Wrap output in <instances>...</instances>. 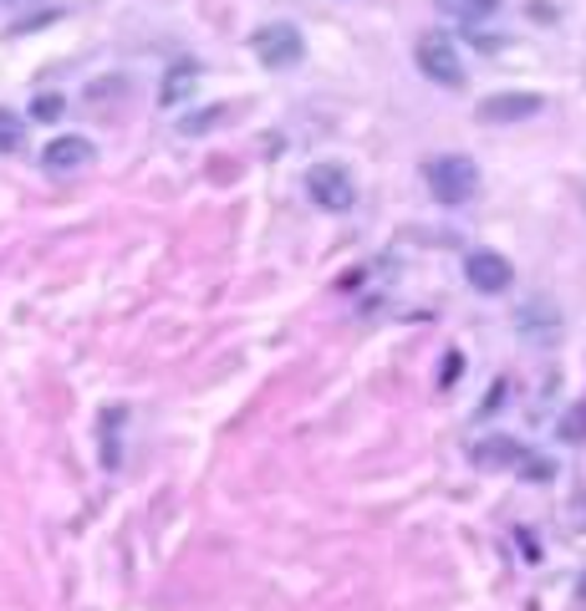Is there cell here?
<instances>
[{
	"label": "cell",
	"instance_id": "obj_1",
	"mask_svg": "<svg viewBox=\"0 0 586 611\" xmlns=\"http://www.w3.org/2000/svg\"><path fill=\"white\" fill-rule=\"evenodd\" d=\"M423 179H429V194L439 204H465V199H475V189H479V168H475V158H465V154H443V158L423 164Z\"/></svg>",
	"mask_w": 586,
	"mask_h": 611
},
{
	"label": "cell",
	"instance_id": "obj_2",
	"mask_svg": "<svg viewBox=\"0 0 586 611\" xmlns=\"http://www.w3.org/2000/svg\"><path fill=\"white\" fill-rule=\"evenodd\" d=\"M306 194H312L316 209H332V215L352 209V204H358L352 168H342V164H312V168H306Z\"/></svg>",
	"mask_w": 586,
	"mask_h": 611
},
{
	"label": "cell",
	"instance_id": "obj_3",
	"mask_svg": "<svg viewBox=\"0 0 586 611\" xmlns=\"http://www.w3.org/2000/svg\"><path fill=\"white\" fill-rule=\"evenodd\" d=\"M413 57H419V72L429 77V82H439V87H465V61H459L455 41L443 37V31H423L419 47H413Z\"/></svg>",
	"mask_w": 586,
	"mask_h": 611
},
{
	"label": "cell",
	"instance_id": "obj_4",
	"mask_svg": "<svg viewBox=\"0 0 586 611\" xmlns=\"http://www.w3.org/2000/svg\"><path fill=\"white\" fill-rule=\"evenodd\" d=\"M255 57L265 61V67H275V72H286V67H301V57H306V41H301V31L291 21H271L261 26L251 37Z\"/></svg>",
	"mask_w": 586,
	"mask_h": 611
},
{
	"label": "cell",
	"instance_id": "obj_5",
	"mask_svg": "<svg viewBox=\"0 0 586 611\" xmlns=\"http://www.w3.org/2000/svg\"><path fill=\"white\" fill-rule=\"evenodd\" d=\"M465 276H469V286H475V290H485V296H500V290L515 280V265L505 260L500 250H475L465 260Z\"/></svg>",
	"mask_w": 586,
	"mask_h": 611
},
{
	"label": "cell",
	"instance_id": "obj_6",
	"mask_svg": "<svg viewBox=\"0 0 586 611\" xmlns=\"http://www.w3.org/2000/svg\"><path fill=\"white\" fill-rule=\"evenodd\" d=\"M92 164V144H87L82 132H67V138H51L47 154H41V168L47 174H77V168Z\"/></svg>",
	"mask_w": 586,
	"mask_h": 611
},
{
	"label": "cell",
	"instance_id": "obj_7",
	"mask_svg": "<svg viewBox=\"0 0 586 611\" xmlns=\"http://www.w3.org/2000/svg\"><path fill=\"white\" fill-rule=\"evenodd\" d=\"M536 112H540L536 92H500L490 102H479V118L485 122H520V118H536Z\"/></svg>",
	"mask_w": 586,
	"mask_h": 611
},
{
	"label": "cell",
	"instance_id": "obj_8",
	"mask_svg": "<svg viewBox=\"0 0 586 611\" xmlns=\"http://www.w3.org/2000/svg\"><path fill=\"white\" fill-rule=\"evenodd\" d=\"M199 61H174L168 67V77H164V87H158V108H179L184 97L199 87Z\"/></svg>",
	"mask_w": 586,
	"mask_h": 611
},
{
	"label": "cell",
	"instance_id": "obj_9",
	"mask_svg": "<svg viewBox=\"0 0 586 611\" xmlns=\"http://www.w3.org/2000/svg\"><path fill=\"white\" fill-rule=\"evenodd\" d=\"M515 326H520V332H530L536 342H550V336L561 332V312H556L550 300H530V306H520Z\"/></svg>",
	"mask_w": 586,
	"mask_h": 611
},
{
	"label": "cell",
	"instance_id": "obj_10",
	"mask_svg": "<svg viewBox=\"0 0 586 611\" xmlns=\"http://www.w3.org/2000/svg\"><path fill=\"white\" fill-rule=\"evenodd\" d=\"M469 459H475L479 469H490V464H526L530 459V449L526 444H515V438H485V444H475L469 449Z\"/></svg>",
	"mask_w": 586,
	"mask_h": 611
},
{
	"label": "cell",
	"instance_id": "obj_11",
	"mask_svg": "<svg viewBox=\"0 0 586 611\" xmlns=\"http://www.w3.org/2000/svg\"><path fill=\"white\" fill-rule=\"evenodd\" d=\"M495 6H500V0H439V11L449 16V21H465V26L490 21Z\"/></svg>",
	"mask_w": 586,
	"mask_h": 611
},
{
	"label": "cell",
	"instance_id": "obj_12",
	"mask_svg": "<svg viewBox=\"0 0 586 611\" xmlns=\"http://www.w3.org/2000/svg\"><path fill=\"white\" fill-rule=\"evenodd\" d=\"M21 144H26V122L16 118V112L0 108V154H16Z\"/></svg>",
	"mask_w": 586,
	"mask_h": 611
},
{
	"label": "cell",
	"instance_id": "obj_13",
	"mask_svg": "<svg viewBox=\"0 0 586 611\" xmlns=\"http://www.w3.org/2000/svg\"><path fill=\"white\" fill-rule=\"evenodd\" d=\"M225 118H229V108H204V112H194V118H184L179 132H184V138H194V132L215 128V122H225Z\"/></svg>",
	"mask_w": 586,
	"mask_h": 611
},
{
	"label": "cell",
	"instance_id": "obj_14",
	"mask_svg": "<svg viewBox=\"0 0 586 611\" xmlns=\"http://www.w3.org/2000/svg\"><path fill=\"white\" fill-rule=\"evenodd\" d=\"M561 438H566V444H582V438H586V403H576L572 413L561 418Z\"/></svg>",
	"mask_w": 586,
	"mask_h": 611
},
{
	"label": "cell",
	"instance_id": "obj_15",
	"mask_svg": "<svg viewBox=\"0 0 586 611\" xmlns=\"http://www.w3.org/2000/svg\"><path fill=\"white\" fill-rule=\"evenodd\" d=\"M31 118H41V122H57V118H61V97H57V92H41L37 102H31Z\"/></svg>",
	"mask_w": 586,
	"mask_h": 611
},
{
	"label": "cell",
	"instance_id": "obj_16",
	"mask_svg": "<svg viewBox=\"0 0 586 611\" xmlns=\"http://www.w3.org/2000/svg\"><path fill=\"white\" fill-rule=\"evenodd\" d=\"M582 597H586V575H582Z\"/></svg>",
	"mask_w": 586,
	"mask_h": 611
}]
</instances>
